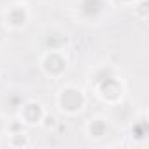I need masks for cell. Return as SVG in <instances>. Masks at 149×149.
I'll use <instances>...</instances> for the list:
<instances>
[{"label": "cell", "mask_w": 149, "mask_h": 149, "mask_svg": "<svg viewBox=\"0 0 149 149\" xmlns=\"http://www.w3.org/2000/svg\"><path fill=\"white\" fill-rule=\"evenodd\" d=\"M70 58L67 49H44L39 58V68L42 76L49 81H60L68 72Z\"/></svg>", "instance_id": "obj_3"}, {"label": "cell", "mask_w": 149, "mask_h": 149, "mask_svg": "<svg viewBox=\"0 0 149 149\" xmlns=\"http://www.w3.org/2000/svg\"><path fill=\"white\" fill-rule=\"evenodd\" d=\"M2 28H4V26H0V44L4 42V32H2Z\"/></svg>", "instance_id": "obj_14"}, {"label": "cell", "mask_w": 149, "mask_h": 149, "mask_svg": "<svg viewBox=\"0 0 149 149\" xmlns=\"http://www.w3.org/2000/svg\"><path fill=\"white\" fill-rule=\"evenodd\" d=\"M111 7V0H76L74 13L76 18L84 25H98L109 14Z\"/></svg>", "instance_id": "obj_4"}, {"label": "cell", "mask_w": 149, "mask_h": 149, "mask_svg": "<svg viewBox=\"0 0 149 149\" xmlns=\"http://www.w3.org/2000/svg\"><path fill=\"white\" fill-rule=\"evenodd\" d=\"M54 105L60 114H63L67 118H77L88 107V95L79 84L65 83L56 91Z\"/></svg>", "instance_id": "obj_2"}, {"label": "cell", "mask_w": 149, "mask_h": 149, "mask_svg": "<svg viewBox=\"0 0 149 149\" xmlns=\"http://www.w3.org/2000/svg\"><path fill=\"white\" fill-rule=\"evenodd\" d=\"M90 86L95 97L105 105H118L126 95V84L119 70L111 63L97 65L90 74Z\"/></svg>", "instance_id": "obj_1"}, {"label": "cell", "mask_w": 149, "mask_h": 149, "mask_svg": "<svg viewBox=\"0 0 149 149\" xmlns=\"http://www.w3.org/2000/svg\"><path fill=\"white\" fill-rule=\"evenodd\" d=\"M6 126H7V125H6V121H4V118H2V116H0V133H2V132H6Z\"/></svg>", "instance_id": "obj_12"}, {"label": "cell", "mask_w": 149, "mask_h": 149, "mask_svg": "<svg viewBox=\"0 0 149 149\" xmlns=\"http://www.w3.org/2000/svg\"><path fill=\"white\" fill-rule=\"evenodd\" d=\"M137 2V0H111L112 7H123V9H132V6Z\"/></svg>", "instance_id": "obj_11"}, {"label": "cell", "mask_w": 149, "mask_h": 149, "mask_svg": "<svg viewBox=\"0 0 149 149\" xmlns=\"http://www.w3.org/2000/svg\"><path fill=\"white\" fill-rule=\"evenodd\" d=\"M47 109L44 107V104L37 98H26L21 100L16 107V119L26 126V128H33V126H40L44 116H46Z\"/></svg>", "instance_id": "obj_5"}, {"label": "cell", "mask_w": 149, "mask_h": 149, "mask_svg": "<svg viewBox=\"0 0 149 149\" xmlns=\"http://www.w3.org/2000/svg\"><path fill=\"white\" fill-rule=\"evenodd\" d=\"M44 44H46V49H67L70 44V37L63 28L53 26L46 32Z\"/></svg>", "instance_id": "obj_8"}, {"label": "cell", "mask_w": 149, "mask_h": 149, "mask_svg": "<svg viewBox=\"0 0 149 149\" xmlns=\"http://www.w3.org/2000/svg\"><path fill=\"white\" fill-rule=\"evenodd\" d=\"M147 132H149L147 116H146V112H142L139 118L133 119V123H132V126H130V135H132L135 140H142V142H146V139H147Z\"/></svg>", "instance_id": "obj_9"}, {"label": "cell", "mask_w": 149, "mask_h": 149, "mask_svg": "<svg viewBox=\"0 0 149 149\" xmlns=\"http://www.w3.org/2000/svg\"><path fill=\"white\" fill-rule=\"evenodd\" d=\"M132 9H133L137 19H140V21L147 19V0H137V2L132 6Z\"/></svg>", "instance_id": "obj_10"}, {"label": "cell", "mask_w": 149, "mask_h": 149, "mask_svg": "<svg viewBox=\"0 0 149 149\" xmlns=\"http://www.w3.org/2000/svg\"><path fill=\"white\" fill-rule=\"evenodd\" d=\"M30 9L25 4H9L2 13V26L7 32H21L30 23Z\"/></svg>", "instance_id": "obj_6"}, {"label": "cell", "mask_w": 149, "mask_h": 149, "mask_svg": "<svg viewBox=\"0 0 149 149\" xmlns=\"http://www.w3.org/2000/svg\"><path fill=\"white\" fill-rule=\"evenodd\" d=\"M13 2H16V4H25V6H28V4H30V0H13Z\"/></svg>", "instance_id": "obj_13"}, {"label": "cell", "mask_w": 149, "mask_h": 149, "mask_svg": "<svg viewBox=\"0 0 149 149\" xmlns=\"http://www.w3.org/2000/svg\"><path fill=\"white\" fill-rule=\"evenodd\" d=\"M109 132H111V123L102 114H95L84 123V135L93 142L105 139L109 135Z\"/></svg>", "instance_id": "obj_7"}]
</instances>
